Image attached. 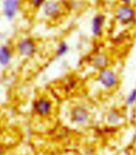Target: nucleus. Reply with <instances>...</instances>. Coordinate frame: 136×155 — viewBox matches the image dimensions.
Wrapping results in <instances>:
<instances>
[{
    "label": "nucleus",
    "instance_id": "nucleus-1",
    "mask_svg": "<svg viewBox=\"0 0 136 155\" xmlns=\"http://www.w3.org/2000/svg\"><path fill=\"white\" fill-rule=\"evenodd\" d=\"M53 109V103L46 96L37 97L33 103V110L37 116L42 117H48Z\"/></svg>",
    "mask_w": 136,
    "mask_h": 155
},
{
    "label": "nucleus",
    "instance_id": "nucleus-2",
    "mask_svg": "<svg viewBox=\"0 0 136 155\" xmlns=\"http://www.w3.org/2000/svg\"><path fill=\"white\" fill-rule=\"evenodd\" d=\"M115 18L122 24H131L135 19V11L128 5H123L116 10Z\"/></svg>",
    "mask_w": 136,
    "mask_h": 155
},
{
    "label": "nucleus",
    "instance_id": "nucleus-3",
    "mask_svg": "<svg viewBox=\"0 0 136 155\" xmlns=\"http://www.w3.org/2000/svg\"><path fill=\"white\" fill-rule=\"evenodd\" d=\"M17 51L22 56L31 57L37 51V44L35 41L30 38H22L17 43Z\"/></svg>",
    "mask_w": 136,
    "mask_h": 155
},
{
    "label": "nucleus",
    "instance_id": "nucleus-4",
    "mask_svg": "<svg viewBox=\"0 0 136 155\" xmlns=\"http://www.w3.org/2000/svg\"><path fill=\"white\" fill-rule=\"evenodd\" d=\"M90 114L85 107L78 105L73 107L70 112L71 122L76 125H84L88 122Z\"/></svg>",
    "mask_w": 136,
    "mask_h": 155
},
{
    "label": "nucleus",
    "instance_id": "nucleus-5",
    "mask_svg": "<svg viewBox=\"0 0 136 155\" xmlns=\"http://www.w3.org/2000/svg\"><path fill=\"white\" fill-rule=\"evenodd\" d=\"M98 81L105 88H113L117 84L116 74L112 71L104 67L100 71Z\"/></svg>",
    "mask_w": 136,
    "mask_h": 155
},
{
    "label": "nucleus",
    "instance_id": "nucleus-6",
    "mask_svg": "<svg viewBox=\"0 0 136 155\" xmlns=\"http://www.w3.org/2000/svg\"><path fill=\"white\" fill-rule=\"evenodd\" d=\"M19 0H4L2 4V12L8 20L13 19L18 11Z\"/></svg>",
    "mask_w": 136,
    "mask_h": 155
},
{
    "label": "nucleus",
    "instance_id": "nucleus-7",
    "mask_svg": "<svg viewBox=\"0 0 136 155\" xmlns=\"http://www.w3.org/2000/svg\"><path fill=\"white\" fill-rule=\"evenodd\" d=\"M104 20L105 18L103 15H97L93 18L92 22V32L95 36H100L101 35Z\"/></svg>",
    "mask_w": 136,
    "mask_h": 155
},
{
    "label": "nucleus",
    "instance_id": "nucleus-8",
    "mask_svg": "<svg viewBox=\"0 0 136 155\" xmlns=\"http://www.w3.org/2000/svg\"><path fill=\"white\" fill-rule=\"evenodd\" d=\"M12 59V51L8 46L0 47V66L7 67Z\"/></svg>",
    "mask_w": 136,
    "mask_h": 155
},
{
    "label": "nucleus",
    "instance_id": "nucleus-9",
    "mask_svg": "<svg viewBox=\"0 0 136 155\" xmlns=\"http://www.w3.org/2000/svg\"><path fill=\"white\" fill-rule=\"evenodd\" d=\"M43 11L46 16L53 17L59 13L60 7L54 1H48V2H46L43 6Z\"/></svg>",
    "mask_w": 136,
    "mask_h": 155
},
{
    "label": "nucleus",
    "instance_id": "nucleus-10",
    "mask_svg": "<svg viewBox=\"0 0 136 155\" xmlns=\"http://www.w3.org/2000/svg\"><path fill=\"white\" fill-rule=\"evenodd\" d=\"M122 114L115 110H112L108 112L107 115V122L111 125H116L121 122Z\"/></svg>",
    "mask_w": 136,
    "mask_h": 155
},
{
    "label": "nucleus",
    "instance_id": "nucleus-11",
    "mask_svg": "<svg viewBox=\"0 0 136 155\" xmlns=\"http://www.w3.org/2000/svg\"><path fill=\"white\" fill-rule=\"evenodd\" d=\"M108 62V59L103 54H99L96 56H95L93 60H92V65L96 68L103 69Z\"/></svg>",
    "mask_w": 136,
    "mask_h": 155
},
{
    "label": "nucleus",
    "instance_id": "nucleus-12",
    "mask_svg": "<svg viewBox=\"0 0 136 155\" xmlns=\"http://www.w3.org/2000/svg\"><path fill=\"white\" fill-rule=\"evenodd\" d=\"M68 50H69V47L68 43L65 41H62L56 49V52H55L56 58H62L65 56L68 52Z\"/></svg>",
    "mask_w": 136,
    "mask_h": 155
},
{
    "label": "nucleus",
    "instance_id": "nucleus-13",
    "mask_svg": "<svg viewBox=\"0 0 136 155\" xmlns=\"http://www.w3.org/2000/svg\"><path fill=\"white\" fill-rule=\"evenodd\" d=\"M136 102V89L132 90L127 95V99H126V104L127 106H131Z\"/></svg>",
    "mask_w": 136,
    "mask_h": 155
},
{
    "label": "nucleus",
    "instance_id": "nucleus-14",
    "mask_svg": "<svg viewBox=\"0 0 136 155\" xmlns=\"http://www.w3.org/2000/svg\"><path fill=\"white\" fill-rule=\"evenodd\" d=\"M46 0H30V4L35 8H40L44 6Z\"/></svg>",
    "mask_w": 136,
    "mask_h": 155
},
{
    "label": "nucleus",
    "instance_id": "nucleus-15",
    "mask_svg": "<svg viewBox=\"0 0 136 155\" xmlns=\"http://www.w3.org/2000/svg\"><path fill=\"white\" fill-rule=\"evenodd\" d=\"M121 2H123V3H125V4H128L130 2H131V0H120Z\"/></svg>",
    "mask_w": 136,
    "mask_h": 155
},
{
    "label": "nucleus",
    "instance_id": "nucleus-16",
    "mask_svg": "<svg viewBox=\"0 0 136 155\" xmlns=\"http://www.w3.org/2000/svg\"><path fill=\"white\" fill-rule=\"evenodd\" d=\"M0 127H1V123H0Z\"/></svg>",
    "mask_w": 136,
    "mask_h": 155
}]
</instances>
